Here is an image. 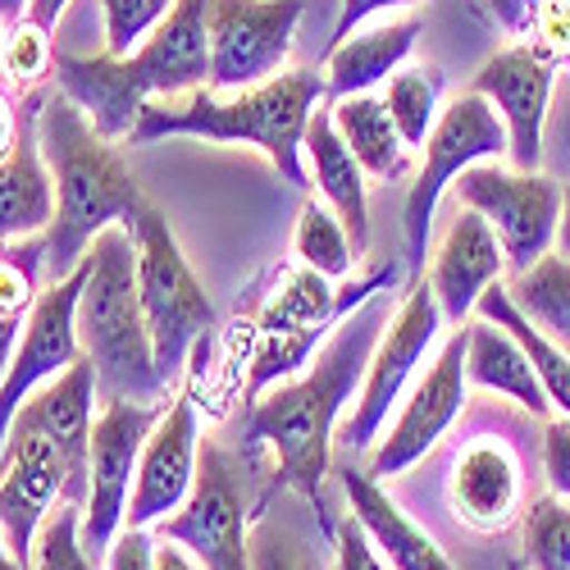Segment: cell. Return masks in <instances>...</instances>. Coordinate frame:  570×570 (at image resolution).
<instances>
[{
    "label": "cell",
    "mask_w": 570,
    "mask_h": 570,
    "mask_svg": "<svg viewBox=\"0 0 570 570\" xmlns=\"http://www.w3.org/2000/svg\"><path fill=\"white\" fill-rule=\"evenodd\" d=\"M389 297L393 293L384 288L365 297L356 311H347L334 324V334L324 338V347L311 356V365L297 379H283V384L265 389L247 411L252 448H269L278 484L297 489L302 498H320L334 424L343 406L361 393L370 356L393 320Z\"/></svg>",
    "instance_id": "cell-1"
},
{
    "label": "cell",
    "mask_w": 570,
    "mask_h": 570,
    "mask_svg": "<svg viewBox=\"0 0 570 570\" xmlns=\"http://www.w3.org/2000/svg\"><path fill=\"white\" fill-rule=\"evenodd\" d=\"M37 147L56 183V219L46 228V278H65L110 224H132L147 206L110 137L91 128L78 101L46 91L37 106Z\"/></svg>",
    "instance_id": "cell-2"
},
{
    "label": "cell",
    "mask_w": 570,
    "mask_h": 570,
    "mask_svg": "<svg viewBox=\"0 0 570 570\" xmlns=\"http://www.w3.org/2000/svg\"><path fill=\"white\" fill-rule=\"evenodd\" d=\"M210 78V0H174L132 56L56 51V87L82 106L101 137L128 141L156 97H183Z\"/></svg>",
    "instance_id": "cell-3"
},
{
    "label": "cell",
    "mask_w": 570,
    "mask_h": 570,
    "mask_svg": "<svg viewBox=\"0 0 570 570\" xmlns=\"http://www.w3.org/2000/svg\"><path fill=\"white\" fill-rule=\"evenodd\" d=\"M324 101V73L315 69H288L247 91H183V97H156L137 115L128 147H151L165 137H202V141H237L256 147L283 183L306 187L302 169V137Z\"/></svg>",
    "instance_id": "cell-4"
},
{
    "label": "cell",
    "mask_w": 570,
    "mask_h": 570,
    "mask_svg": "<svg viewBox=\"0 0 570 570\" xmlns=\"http://www.w3.org/2000/svg\"><path fill=\"white\" fill-rule=\"evenodd\" d=\"M78 347L97 365L101 402H165L169 384L156 370L151 328L137 297V247L128 224H110L87 247L78 293Z\"/></svg>",
    "instance_id": "cell-5"
},
{
    "label": "cell",
    "mask_w": 570,
    "mask_h": 570,
    "mask_svg": "<svg viewBox=\"0 0 570 570\" xmlns=\"http://www.w3.org/2000/svg\"><path fill=\"white\" fill-rule=\"evenodd\" d=\"M128 233L137 247V297H141L147 328H151L156 370L165 384H174L187 370V356H193L197 343L215 328V306L197 283L193 265H187L160 206H151V202L141 206L137 219L128 224Z\"/></svg>",
    "instance_id": "cell-6"
},
{
    "label": "cell",
    "mask_w": 570,
    "mask_h": 570,
    "mask_svg": "<svg viewBox=\"0 0 570 570\" xmlns=\"http://www.w3.org/2000/svg\"><path fill=\"white\" fill-rule=\"evenodd\" d=\"M493 156H507V128L498 110L480 91H461L452 106L439 110V124L424 137V165L406 187L402 210V237H406V269H424V247H430V224L448 187L470 169Z\"/></svg>",
    "instance_id": "cell-7"
},
{
    "label": "cell",
    "mask_w": 570,
    "mask_h": 570,
    "mask_svg": "<svg viewBox=\"0 0 570 570\" xmlns=\"http://www.w3.org/2000/svg\"><path fill=\"white\" fill-rule=\"evenodd\" d=\"M452 187L461 206L480 210L493 224L511 274H525L557 243L561 183L548 169L520 174L502 165H470Z\"/></svg>",
    "instance_id": "cell-8"
},
{
    "label": "cell",
    "mask_w": 570,
    "mask_h": 570,
    "mask_svg": "<svg viewBox=\"0 0 570 570\" xmlns=\"http://www.w3.org/2000/svg\"><path fill=\"white\" fill-rule=\"evenodd\" d=\"M306 0H210V91H247L288 65Z\"/></svg>",
    "instance_id": "cell-9"
},
{
    "label": "cell",
    "mask_w": 570,
    "mask_h": 570,
    "mask_svg": "<svg viewBox=\"0 0 570 570\" xmlns=\"http://www.w3.org/2000/svg\"><path fill=\"white\" fill-rule=\"evenodd\" d=\"M160 539L183 543L206 570H252L247 502L237 484V465L224 448L206 443L187 502L156 525Z\"/></svg>",
    "instance_id": "cell-10"
},
{
    "label": "cell",
    "mask_w": 570,
    "mask_h": 570,
    "mask_svg": "<svg viewBox=\"0 0 570 570\" xmlns=\"http://www.w3.org/2000/svg\"><path fill=\"white\" fill-rule=\"evenodd\" d=\"M169 402H101V415L91 424V489L82 507V548L101 552L115 543L124 515H128V493L137 456L147 448L156 420L165 415Z\"/></svg>",
    "instance_id": "cell-11"
},
{
    "label": "cell",
    "mask_w": 570,
    "mask_h": 570,
    "mask_svg": "<svg viewBox=\"0 0 570 570\" xmlns=\"http://www.w3.org/2000/svg\"><path fill=\"white\" fill-rule=\"evenodd\" d=\"M439 328H443V311H439V302L430 293V283H415V288L402 297V306L393 311L384 338H379V347L370 356V370H365V384L356 393V406H352V415L343 424V443L352 452H370L374 448L393 402L406 389V379L415 374V365L424 356H430Z\"/></svg>",
    "instance_id": "cell-12"
},
{
    "label": "cell",
    "mask_w": 570,
    "mask_h": 570,
    "mask_svg": "<svg viewBox=\"0 0 570 570\" xmlns=\"http://www.w3.org/2000/svg\"><path fill=\"white\" fill-rule=\"evenodd\" d=\"M87 278V256L56 283H46V293L37 297L23 338L10 356V365L0 370V448L10 439V424L19 415V406L46 384V379L65 374L82 347H78V293Z\"/></svg>",
    "instance_id": "cell-13"
},
{
    "label": "cell",
    "mask_w": 570,
    "mask_h": 570,
    "mask_svg": "<svg viewBox=\"0 0 570 570\" xmlns=\"http://www.w3.org/2000/svg\"><path fill=\"white\" fill-rule=\"evenodd\" d=\"M552 87H557V69L543 56H534L525 41L493 51L470 82V91H480L498 110L507 128V156L520 174L543 169V124L552 106Z\"/></svg>",
    "instance_id": "cell-14"
},
{
    "label": "cell",
    "mask_w": 570,
    "mask_h": 570,
    "mask_svg": "<svg viewBox=\"0 0 570 570\" xmlns=\"http://www.w3.org/2000/svg\"><path fill=\"white\" fill-rule=\"evenodd\" d=\"M465 328L443 343V352L434 356V365L424 370V379L411 389L402 415L393 420V430L379 439V448L370 452V474L384 480V474H402L406 465H415L424 452H434V443L452 430V420L465 406Z\"/></svg>",
    "instance_id": "cell-15"
},
{
    "label": "cell",
    "mask_w": 570,
    "mask_h": 570,
    "mask_svg": "<svg viewBox=\"0 0 570 570\" xmlns=\"http://www.w3.org/2000/svg\"><path fill=\"white\" fill-rule=\"evenodd\" d=\"M69 465L51 439L32 430H10L0 448V534L19 561H32L41 520L65 502Z\"/></svg>",
    "instance_id": "cell-16"
},
{
    "label": "cell",
    "mask_w": 570,
    "mask_h": 570,
    "mask_svg": "<svg viewBox=\"0 0 570 570\" xmlns=\"http://www.w3.org/2000/svg\"><path fill=\"white\" fill-rule=\"evenodd\" d=\"M197 406L193 397H174L165 406V415L156 420V430L137 456V474H132V493H128V515L124 525L132 530H151L165 515H174L197 480V461H202V443H197Z\"/></svg>",
    "instance_id": "cell-17"
},
{
    "label": "cell",
    "mask_w": 570,
    "mask_h": 570,
    "mask_svg": "<svg viewBox=\"0 0 570 570\" xmlns=\"http://www.w3.org/2000/svg\"><path fill=\"white\" fill-rule=\"evenodd\" d=\"M91 424H97V365L87 356H78L65 374L46 379V384L19 406L10 430H32L41 439H51L69 465V489L65 502L87 507V489H91Z\"/></svg>",
    "instance_id": "cell-18"
},
{
    "label": "cell",
    "mask_w": 570,
    "mask_h": 570,
    "mask_svg": "<svg viewBox=\"0 0 570 570\" xmlns=\"http://www.w3.org/2000/svg\"><path fill=\"white\" fill-rule=\"evenodd\" d=\"M502 269H507V256H502L493 224L480 210L461 206L443 233L434 261H430V293L443 311V324L465 328L474 302L484 297V288H493L502 278Z\"/></svg>",
    "instance_id": "cell-19"
},
{
    "label": "cell",
    "mask_w": 570,
    "mask_h": 570,
    "mask_svg": "<svg viewBox=\"0 0 570 570\" xmlns=\"http://www.w3.org/2000/svg\"><path fill=\"white\" fill-rule=\"evenodd\" d=\"M448 498H452L456 520H465L470 530H480V534L507 530L520 507V465L511 448L498 439H480L465 452H456Z\"/></svg>",
    "instance_id": "cell-20"
},
{
    "label": "cell",
    "mask_w": 570,
    "mask_h": 570,
    "mask_svg": "<svg viewBox=\"0 0 570 570\" xmlns=\"http://www.w3.org/2000/svg\"><path fill=\"white\" fill-rule=\"evenodd\" d=\"M343 493H347V511L356 515V525L365 530L374 552L384 557L393 570H456L448 561V552L384 493V484H379L370 470L347 465L343 470Z\"/></svg>",
    "instance_id": "cell-21"
},
{
    "label": "cell",
    "mask_w": 570,
    "mask_h": 570,
    "mask_svg": "<svg viewBox=\"0 0 570 570\" xmlns=\"http://www.w3.org/2000/svg\"><path fill=\"white\" fill-rule=\"evenodd\" d=\"M37 106H41V97L28 101L14 151L0 160V243L46 233L56 219V183H51V169H46L41 147H37Z\"/></svg>",
    "instance_id": "cell-22"
},
{
    "label": "cell",
    "mask_w": 570,
    "mask_h": 570,
    "mask_svg": "<svg viewBox=\"0 0 570 570\" xmlns=\"http://www.w3.org/2000/svg\"><path fill=\"white\" fill-rule=\"evenodd\" d=\"M302 151L311 156L315 187L324 193V202L334 206V215L343 219V228H347V237H352V252L361 256V252L370 247L365 169H361V160L352 156L347 141L338 137L328 106H315V115H311V124H306V137H302Z\"/></svg>",
    "instance_id": "cell-23"
},
{
    "label": "cell",
    "mask_w": 570,
    "mask_h": 570,
    "mask_svg": "<svg viewBox=\"0 0 570 570\" xmlns=\"http://www.w3.org/2000/svg\"><path fill=\"white\" fill-rule=\"evenodd\" d=\"M420 28H424V19L406 14V19H393V23H379V28L334 41L324 56V97H334V101L356 97V91H370L374 82L393 78L402 69V60L411 56Z\"/></svg>",
    "instance_id": "cell-24"
},
{
    "label": "cell",
    "mask_w": 570,
    "mask_h": 570,
    "mask_svg": "<svg viewBox=\"0 0 570 570\" xmlns=\"http://www.w3.org/2000/svg\"><path fill=\"white\" fill-rule=\"evenodd\" d=\"M465 379L470 384H480V389H489V393L511 397L515 406H525L534 415L552 411L525 347H520L507 328H498L489 320H474V324L465 320Z\"/></svg>",
    "instance_id": "cell-25"
},
{
    "label": "cell",
    "mask_w": 570,
    "mask_h": 570,
    "mask_svg": "<svg viewBox=\"0 0 570 570\" xmlns=\"http://www.w3.org/2000/svg\"><path fill=\"white\" fill-rule=\"evenodd\" d=\"M334 115V128L338 137L352 147V156L361 160L365 178H402L406 174V141L384 106V97H370V91H356V97H338L328 106Z\"/></svg>",
    "instance_id": "cell-26"
},
{
    "label": "cell",
    "mask_w": 570,
    "mask_h": 570,
    "mask_svg": "<svg viewBox=\"0 0 570 570\" xmlns=\"http://www.w3.org/2000/svg\"><path fill=\"white\" fill-rule=\"evenodd\" d=\"M46 283H51L46 278V233L0 243V370L10 365Z\"/></svg>",
    "instance_id": "cell-27"
},
{
    "label": "cell",
    "mask_w": 570,
    "mask_h": 570,
    "mask_svg": "<svg viewBox=\"0 0 570 570\" xmlns=\"http://www.w3.org/2000/svg\"><path fill=\"white\" fill-rule=\"evenodd\" d=\"M474 311H480V320L507 328V334H511L520 347H525V356H530V365H534V374H539V384H543L552 411H561V415L570 420V352L557 347V343L543 334V328L511 302V293L502 288V283L484 288V297L474 302Z\"/></svg>",
    "instance_id": "cell-28"
},
{
    "label": "cell",
    "mask_w": 570,
    "mask_h": 570,
    "mask_svg": "<svg viewBox=\"0 0 570 570\" xmlns=\"http://www.w3.org/2000/svg\"><path fill=\"white\" fill-rule=\"evenodd\" d=\"M507 293L557 347L570 352V261L561 252L557 256H539L525 274L511 278Z\"/></svg>",
    "instance_id": "cell-29"
},
{
    "label": "cell",
    "mask_w": 570,
    "mask_h": 570,
    "mask_svg": "<svg viewBox=\"0 0 570 570\" xmlns=\"http://www.w3.org/2000/svg\"><path fill=\"white\" fill-rule=\"evenodd\" d=\"M384 106H389L406 147H424V137H430V128L439 124V110H443V73L434 65L397 69L389 78Z\"/></svg>",
    "instance_id": "cell-30"
},
{
    "label": "cell",
    "mask_w": 570,
    "mask_h": 570,
    "mask_svg": "<svg viewBox=\"0 0 570 570\" xmlns=\"http://www.w3.org/2000/svg\"><path fill=\"white\" fill-rule=\"evenodd\" d=\"M293 252H297V261H302L306 269H315V274H324V278L352 274V261H356L343 219L328 210V206H320V202H306V206H302L297 228H293Z\"/></svg>",
    "instance_id": "cell-31"
},
{
    "label": "cell",
    "mask_w": 570,
    "mask_h": 570,
    "mask_svg": "<svg viewBox=\"0 0 570 570\" xmlns=\"http://www.w3.org/2000/svg\"><path fill=\"white\" fill-rule=\"evenodd\" d=\"M0 73H6L19 91H37L46 78H56L51 28H41L28 14L6 23V32H0Z\"/></svg>",
    "instance_id": "cell-32"
},
{
    "label": "cell",
    "mask_w": 570,
    "mask_h": 570,
    "mask_svg": "<svg viewBox=\"0 0 570 570\" xmlns=\"http://www.w3.org/2000/svg\"><path fill=\"white\" fill-rule=\"evenodd\" d=\"M520 548L530 570H570V502L539 498L520 525Z\"/></svg>",
    "instance_id": "cell-33"
},
{
    "label": "cell",
    "mask_w": 570,
    "mask_h": 570,
    "mask_svg": "<svg viewBox=\"0 0 570 570\" xmlns=\"http://www.w3.org/2000/svg\"><path fill=\"white\" fill-rule=\"evenodd\" d=\"M32 570H91V557L82 548V507L60 502L41 520L37 548H32Z\"/></svg>",
    "instance_id": "cell-34"
},
{
    "label": "cell",
    "mask_w": 570,
    "mask_h": 570,
    "mask_svg": "<svg viewBox=\"0 0 570 570\" xmlns=\"http://www.w3.org/2000/svg\"><path fill=\"white\" fill-rule=\"evenodd\" d=\"M174 0H101L106 19V56H132L151 28L169 14Z\"/></svg>",
    "instance_id": "cell-35"
},
{
    "label": "cell",
    "mask_w": 570,
    "mask_h": 570,
    "mask_svg": "<svg viewBox=\"0 0 570 570\" xmlns=\"http://www.w3.org/2000/svg\"><path fill=\"white\" fill-rule=\"evenodd\" d=\"M252 570H320V557L293 525H256L252 534Z\"/></svg>",
    "instance_id": "cell-36"
},
{
    "label": "cell",
    "mask_w": 570,
    "mask_h": 570,
    "mask_svg": "<svg viewBox=\"0 0 570 570\" xmlns=\"http://www.w3.org/2000/svg\"><path fill=\"white\" fill-rule=\"evenodd\" d=\"M525 46L534 56H543L557 73H570V0H543L525 32Z\"/></svg>",
    "instance_id": "cell-37"
},
{
    "label": "cell",
    "mask_w": 570,
    "mask_h": 570,
    "mask_svg": "<svg viewBox=\"0 0 570 570\" xmlns=\"http://www.w3.org/2000/svg\"><path fill=\"white\" fill-rule=\"evenodd\" d=\"M543 169L557 183H570V73H557L552 106L543 124Z\"/></svg>",
    "instance_id": "cell-38"
},
{
    "label": "cell",
    "mask_w": 570,
    "mask_h": 570,
    "mask_svg": "<svg viewBox=\"0 0 570 570\" xmlns=\"http://www.w3.org/2000/svg\"><path fill=\"white\" fill-rule=\"evenodd\" d=\"M334 570H393L384 557L374 552V543L365 539V530L356 525V515L347 511V520L338 525V534H334Z\"/></svg>",
    "instance_id": "cell-39"
},
{
    "label": "cell",
    "mask_w": 570,
    "mask_h": 570,
    "mask_svg": "<svg viewBox=\"0 0 570 570\" xmlns=\"http://www.w3.org/2000/svg\"><path fill=\"white\" fill-rule=\"evenodd\" d=\"M543 470H548V484L561 502H570V420H552L548 434H543Z\"/></svg>",
    "instance_id": "cell-40"
},
{
    "label": "cell",
    "mask_w": 570,
    "mask_h": 570,
    "mask_svg": "<svg viewBox=\"0 0 570 570\" xmlns=\"http://www.w3.org/2000/svg\"><path fill=\"white\" fill-rule=\"evenodd\" d=\"M474 6H480V14H484L493 28H502L507 37L525 41V32H530V23H534V14H539L543 0H474Z\"/></svg>",
    "instance_id": "cell-41"
},
{
    "label": "cell",
    "mask_w": 570,
    "mask_h": 570,
    "mask_svg": "<svg viewBox=\"0 0 570 570\" xmlns=\"http://www.w3.org/2000/svg\"><path fill=\"white\" fill-rule=\"evenodd\" d=\"M110 570H156V543L147 530H124L110 543Z\"/></svg>",
    "instance_id": "cell-42"
},
{
    "label": "cell",
    "mask_w": 570,
    "mask_h": 570,
    "mask_svg": "<svg viewBox=\"0 0 570 570\" xmlns=\"http://www.w3.org/2000/svg\"><path fill=\"white\" fill-rule=\"evenodd\" d=\"M397 6H430V0H343L338 23H334V41L352 37L370 14H384V10H397Z\"/></svg>",
    "instance_id": "cell-43"
},
{
    "label": "cell",
    "mask_w": 570,
    "mask_h": 570,
    "mask_svg": "<svg viewBox=\"0 0 570 570\" xmlns=\"http://www.w3.org/2000/svg\"><path fill=\"white\" fill-rule=\"evenodd\" d=\"M19 132H23V115H19V106L6 97V91H0V160H6V156L14 151Z\"/></svg>",
    "instance_id": "cell-44"
},
{
    "label": "cell",
    "mask_w": 570,
    "mask_h": 570,
    "mask_svg": "<svg viewBox=\"0 0 570 570\" xmlns=\"http://www.w3.org/2000/svg\"><path fill=\"white\" fill-rule=\"evenodd\" d=\"M65 10H69V0H28V19H37L41 28H56Z\"/></svg>",
    "instance_id": "cell-45"
},
{
    "label": "cell",
    "mask_w": 570,
    "mask_h": 570,
    "mask_svg": "<svg viewBox=\"0 0 570 570\" xmlns=\"http://www.w3.org/2000/svg\"><path fill=\"white\" fill-rule=\"evenodd\" d=\"M156 570H197V566L187 561L183 543H169V539H165V548H156Z\"/></svg>",
    "instance_id": "cell-46"
},
{
    "label": "cell",
    "mask_w": 570,
    "mask_h": 570,
    "mask_svg": "<svg viewBox=\"0 0 570 570\" xmlns=\"http://www.w3.org/2000/svg\"><path fill=\"white\" fill-rule=\"evenodd\" d=\"M566 261H570V183L561 187V219H557V243H552Z\"/></svg>",
    "instance_id": "cell-47"
},
{
    "label": "cell",
    "mask_w": 570,
    "mask_h": 570,
    "mask_svg": "<svg viewBox=\"0 0 570 570\" xmlns=\"http://www.w3.org/2000/svg\"><path fill=\"white\" fill-rule=\"evenodd\" d=\"M28 14V0H0V23H14Z\"/></svg>",
    "instance_id": "cell-48"
},
{
    "label": "cell",
    "mask_w": 570,
    "mask_h": 570,
    "mask_svg": "<svg viewBox=\"0 0 570 570\" xmlns=\"http://www.w3.org/2000/svg\"><path fill=\"white\" fill-rule=\"evenodd\" d=\"M0 570H32L28 561H19V557L10 552V543H6V534H0Z\"/></svg>",
    "instance_id": "cell-49"
},
{
    "label": "cell",
    "mask_w": 570,
    "mask_h": 570,
    "mask_svg": "<svg viewBox=\"0 0 570 570\" xmlns=\"http://www.w3.org/2000/svg\"><path fill=\"white\" fill-rule=\"evenodd\" d=\"M507 570H530V566H525V561H511V566H507Z\"/></svg>",
    "instance_id": "cell-50"
}]
</instances>
